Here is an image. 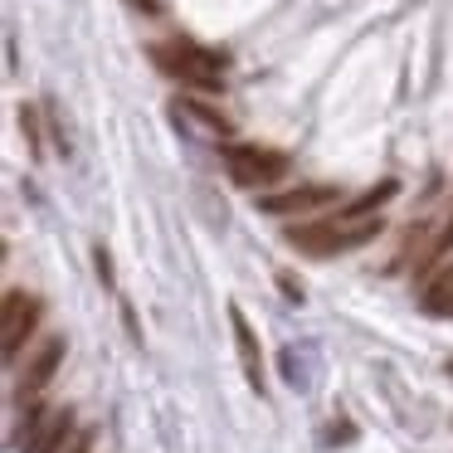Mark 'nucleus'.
Returning a JSON list of instances; mask_svg holds the SVG:
<instances>
[{"label": "nucleus", "instance_id": "obj_1", "mask_svg": "<svg viewBox=\"0 0 453 453\" xmlns=\"http://www.w3.org/2000/svg\"><path fill=\"white\" fill-rule=\"evenodd\" d=\"M147 54L166 79L186 83V88H196V93H225L229 64L219 50H205V44H196V40H157V44H147Z\"/></svg>", "mask_w": 453, "mask_h": 453}, {"label": "nucleus", "instance_id": "obj_2", "mask_svg": "<svg viewBox=\"0 0 453 453\" xmlns=\"http://www.w3.org/2000/svg\"><path fill=\"white\" fill-rule=\"evenodd\" d=\"M380 229H385L380 215H332V219L293 225L288 229V244L303 249V254H312V258H336V254H351V249L371 244Z\"/></svg>", "mask_w": 453, "mask_h": 453}, {"label": "nucleus", "instance_id": "obj_3", "mask_svg": "<svg viewBox=\"0 0 453 453\" xmlns=\"http://www.w3.org/2000/svg\"><path fill=\"white\" fill-rule=\"evenodd\" d=\"M225 171L244 190H268L288 176V151L258 147V142H229L225 147Z\"/></svg>", "mask_w": 453, "mask_h": 453}, {"label": "nucleus", "instance_id": "obj_4", "mask_svg": "<svg viewBox=\"0 0 453 453\" xmlns=\"http://www.w3.org/2000/svg\"><path fill=\"white\" fill-rule=\"evenodd\" d=\"M326 205H342V186H332V180H307V186L273 190V196L258 200V210L273 215V219H312V215H322Z\"/></svg>", "mask_w": 453, "mask_h": 453}, {"label": "nucleus", "instance_id": "obj_5", "mask_svg": "<svg viewBox=\"0 0 453 453\" xmlns=\"http://www.w3.org/2000/svg\"><path fill=\"white\" fill-rule=\"evenodd\" d=\"M73 434H79V429H73V410H69V404H64V410H30L15 443H20V453H59Z\"/></svg>", "mask_w": 453, "mask_h": 453}, {"label": "nucleus", "instance_id": "obj_6", "mask_svg": "<svg viewBox=\"0 0 453 453\" xmlns=\"http://www.w3.org/2000/svg\"><path fill=\"white\" fill-rule=\"evenodd\" d=\"M40 317H44V303L35 293H20V288H11V293H5V326H0V336H5V361H15V356H20V346L35 336Z\"/></svg>", "mask_w": 453, "mask_h": 453}, {"label": "nucleus", "instance_id": "obj_7", "mask_svg": "<svg viewBox=\"0 0 453 453\" xmlns=\"http://www.w3.org/2000/svg\"><path fill=\"white\" fill-rule=\"evenodd\" d=\"M64 356H69V342H64V336H50V342H44L40 351L30 356V365H25V375H20V400H35V395L50 390V380L59 375Z\"/></svg>", "mask_w": 453, "mask_h": 453}, {"label": "nucleus", "instance_id": "obj_8", "mask_svg": "<svg viewBox=\"0 0 453 453\" xmlns=\"http://www.w3.org/2000/svg\"><path fill=\"white\" fill-rule=\"evenodd\" d=\"M229 326H234V346H239V365H244V380L264 395V351H258V332L249 326V317L239 312V303H229Z\"/></svg>", "mask_w": 453, "mask_h": 453}, {"label": "nucleus", "instance_id": "obj_9", "mask_svg": "<svg viewBox=\"0 0 453 453\" xmlns=\"http://www.w3.org/2000/svg\"><path fill=\"white\" fill-rule=\"evenodd\" d=\"M424 312L429 317H453V268H443V273L424 288Z\"/></svg>", "mask_w": 453, "mask_h": 453}, {"label": "nucleus", "instance_id": "obj_10", "mask_svg": "<svg viewBox=\"0 0 453 453\" xmlns=\"http://www.w3.org/2000/svg\"><path fill=\"white\" fill-rule=\"evenodd\" d=\"M395 190H400L395 180H380V186L361 190V196H356L351 205L342 210V215H380V205H385V200H395Z\"/></svg>", "mask_w": 453, "mask_h": 453}, {"label": "nucleus", "instance_id": "obj_11", "mask_svg": "<svg viewBox=\"0 0 453 453\" xmlns=\"http://www.w3.org/2000/svg\"><path fill=\"white\" fill-rule=\"evenodd\" d=\"M180 112H190V118H196V122H205V127H210V132H219V137H229V132H234V127H229V118H225V112L205 108V103H196V98H186V103H180Z\"/></svg>", "mask_w": 453, "mask_h": 453}, {"label": "nucleus", "instance_id": "obj_12", "mask_svg": "<svg viewBox=\"0 0 453 453\" xmlns=\"http://www.w3.org/2000/svg\"><path fill=\"white\" fill-rule=\"evenodd\" d=\"M449 254H453V219L439 229V239H434V244H429V254L419 258V268H434L439 258H449Z\"/></svg>", "mask_w": 453, "mask_h": 453}, {"label": "nucleus", "instance_id": "obj_13", "mask_svg": "<svg viewBox=\"0 0 453 453\" xmlns=\"http://www.w3.org/2000/svg\"><path fill=\"white\" fill-rule=\"evenodd\" d=\"M20 127H25V137H30V151H35V157H44V142H40V118H35V108H20Z\"/></svg>", "mask_w": 453, "mask_h": 453}, {"label": "nucleus", "instance_id": "obj_14", "mask_svg": "<svg viewBox=\"0 0 453 453\" xmlns=\"http://www.w3.org/2000/svg\"><path fill=\"white\" fill-rule=\"evenodd\" d=\"M283 371H288V385H293V390H303V385H307V375H303V365H297V351H293V346L283 351Z\"/></svg>", "mask_w": 453, "mask_h": 453}, {"label": "nucleus", "instance_id": "obj_15", "mask_svg": "<svg viewBox=\"0 0 453 453\" xmlns=\"http://www.w3.org/2000/svg\"><path fill=\"white\" fill-rule=\"evenodd\" d=\"M59 453H93V429H79V434H73V439L64 443Z\"/></svg>", "mask_w": 453, "mask_h": 453}, {"label": "nucleus", "instance_id": "obj_16", "mask_svg": "<svg viewBox=\"0 0 453 453\" xmlns=\"http://www.w3.org/2000/svg\"><path fill=\"white\" fill-rule=\"evenodd\" d=\"M278 283H283L288 303H303V283H293V273H278Z\"/></svg>", "mask_w": 453, "mask_h": 453}, {"label": "nucleus", "instance_id": "obj_17", "mask_svg": "<svg viewBox=\"0 0 453 453\" xmlns=\"http://www.w3.org/2000/svg\"><path fill=\"white\" fill-rule=\"evenodd\" d=\"M132 5H137L142 15H157V11H161V0H132Z\"/></svg>", "mask_w": 453, "mask_h": 453}, {"label": "nucleus", "instance_id": "obj_18", "mask_svg": "<svg viewBox=\"0 0 453 453\" xmlns=\"http://www.w3.org/2000/svg\"><path fill=\"white\" fill-rule=\"evenodd\" d=\"M449 375H453V361H449Z\"/></svg>", "mask_w": 453, "mask_h": 453}]
</instances>
